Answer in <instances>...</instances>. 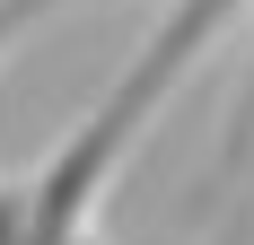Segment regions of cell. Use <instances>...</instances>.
I'll return each instance as SVG.
<instances>
[{
    "instance_id": "cell-2",
    "label": "cell",
    "mask_w": 254,
    "mask_h": 245,
    "mask_svg": "<svg viewBox=\"0 0 254 245\" xmlns=\"http://www.w3.org/2000/svg\"><path fill=\"white\" fill-rule=\"evenodd\" d=\"M246 175H254V61H246V88H237V122H228V140H219V167H210V201L237 210V184Z\"/></svg>"
},
{
    "instance_id": "cell-1",
    "label": "cell",
    "mask_w": 254,
    "mask_h": 245,
    "mask_svg": "<svg viewBox=\"0 0 254 245\" xmlns=\"http://www.w3.org/2000/svg\"><path fill=\"white\" fill-rule=\"evenodd\" d=\"M237 18H246V0H167L158 26L140 35V53L114 70V88L88 105V122H70V140L53 149L26 184H0V245H79L88 237L97 201L114 193V175L140 158L149 122L176 97V79L193 70Z\"/></svg>"
},
{
    "instance_id": "cell-3",
    "label": "cell",
    "mask_w": 254,
    "mask_h": 245,
    "mask_svg": "<svg viewBox=\"0 0 254 245\" xmlns=\"http://www.w3.org/2000/svg\"><path fill=\"white\" fill-rule=\"evenodd\" d=\"M53 9H70V0H0V61H9V44H18L26 26H44Z\"/></svg>"
},
{
    "instance_id": "cell-4",
    "label": "cell",
    "mask_w": 254,
    "mask_h": 245,
    "mask_svg": "<svg viewBox=\"0 0 254 245\" xmlns=\"http://www.w3.org/2000/svg\"><path fill=\"white\" fill-rule=\"evenodd\" d=\"M79 245H97V237H79Z\"/></svg>"
}]
</instances>
